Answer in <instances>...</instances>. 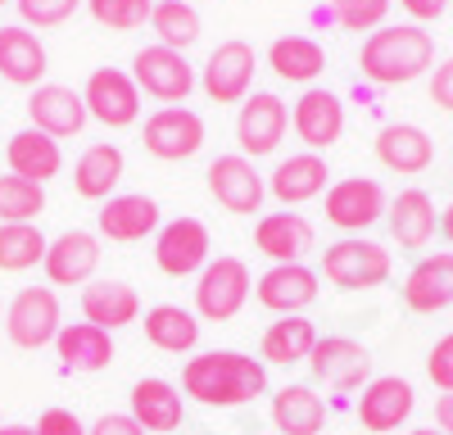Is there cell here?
Instances as JSON below:
<instances>
[{"instance_id":"6da1fadb","label":"cell","mask_w":453,"mask_h":435,"mask_svg":"<svg viewBox=\"0 0 453 435\" xmlns=\"http://www.w3.org/2000/svg\"><path fill=\"white\" fill-rule=\"evenodd\" d=\"M268 390V362L250 358L241 349H209L186 358L181 394H191L204 408H241Z\"/></svg>"},{"instance_id":"7a4b0ae2","label":"cell","mask_w":453,"mask_h":435,"mask_svg":"<svg viewBox=\"0 0 453 435\" xmlns=\"http://www.w3.org/2000/svg\"><path fill=\"white\" fill-rule=\"evenodd\" d=\"M435 64V36L418 23H399V27H376L363 50L358 68L363 78L376 87H408Z\"/></svg>"},{"instance_id":"3957f363","label":"cell","mask_w":453,"mask_h":435,"mask_svg":"<svg viewBox=\"0 0 453 435\" xmlns=\"http://www.w3.org/2000/svg\"><path fill=\"white\" fill-rule=\"evenodd\" d=\"M322 277L335 290H372L390 277V249L363 236H345L322 249Z\"/></svg>"},{"instance_id":"277c9868","label":"cell","mask_w":453,"mask_h":435,"mask_svg":"<svg viewBox=\"0 0 453 435\" xmlns=\"http://www.w3.org/2000/svg\"><path fill=\"white\" fill-rule=\"evenodd\" d=\"M250 268L236 254H218V259L204 263L200 281H196V313L209 322H232L245 300H250Z\"/></svg>"},{"instance_id":"5b68a950","label":"cell","mask_w":453,"mask_h":435,"mask_svg":"<svg viewBox=\"0 0 453 435\" xmlns=\"http://www.w3.org/2000/svg\"><path fill=\"white\" fill-rule=\"evenodd\" d=\"M59 295L50 286H23L5 304V336L19 349H46L59 336Z\"/></svg>"},{"instance_id":"8992f818","label":"cell","mask_w":453,"mask_h":435,"mask_svg":"<svg viewBox=\"0 0 453 435\" xmlns=\"http://www.w3.org/2000/svg\"><path fill=\"white\" fill-rule=\"evenodd\" d=\"M141 145L155 159H191L200 155V145H204V118L196 114V109H186V104H164L155 109V114L145 118V132H141Z\"/></svg>"},{"instance_id":"52a82bcc","label":"cell","mask_w":453,"mask_h":435,"mask_svg":"<svg viewBox=\"0 0 453 435\" xmlns=\"http://www.w3.org/2000/svg\"><path fill=\"white\" fill-rule=\"evenodd\" d=\"M132 82H136L145 95L164 100V104H181L186 95L196 91V68H191V59H186L181 50L145 46V50H136V59H132Z\"/></svg>"},{"instance_id":"ba28073f","label":"cell","mask_w":453,"mask_h":435,"mask_svg":"<svg viewBox=\"0 0 453 435\" xmlns=\"http://www.w3.org/2000/svg\"><path fill=\"white\" fill-rule=\"evenodd\" d=\"M286 127H290V109H286L281 95H273V91H254V95H245L241 114H236L241 155H245V159L273 155L277 145L286 141Z\"/></svg>"},{"instance_id":"9c48e42d","label":"cell","mask_w":453,"mask_h":435,"mask_svg":"<svg viewBox=\"0 0 453 435\" xmlns=\"http://www.w3.org/2000/svg\"><path fill=\"white\" fill-rule=\"evenodd\" d=\"M82 104H87V114L104 127H132L141 118V87L123 68H96L87 78Z\"/></svg>"},{"instance_id":"30bf717a","label":"cell","mask_w":453,"mask_h":435,"mask_svg":"<svg viewBox=\"0 0 453 435\" xmlns=\"http://www.w3.org/2000/svg\"><path fill=\"white\" fill-rule=\"evenodd\" d=\"M209 227L200 218H173V223L159 227L155 236V263L164 277H191V272H204L209 263Z\"/></svg>"},{"instance_id":"8fae6325","label":"cell","mask_w":453,"mask_h":435,"mask_svg":"<svg viewBox=\"0 0 453 435\" xmlns=\"http://www.w3.org/2000/svg\"><path fill=\"white\" fill-rule=\"evenodd\" d=\"M309 368L331 390L349 394V390H363L372 381V354L349 336H318V345L309 354Z\"/></svg>"},{"instance_id":"7c38bea8","label":"cell","mask_w":453,"mask_h":435,"mask_svg":"<svg viewBox=\"0 0 453 435\" xmlns=\"http://www.w3.org/2000/svg\"><path fill=\"white\" fill-rule=\"evenodd\" d=\"M254 82V46L250 42H222L213 46V55L204 59V95L213 104H245Z\"/></svg>"},{"instance_id":"4fadbf2b","label":"cell","mask_w":453,"mask_h":435,"mask_svg":"<svg viewBox=\"0 0 453 435\" xmlns=\"http://www.w3.org/2000/svg\"><path fill=\"white\" fill-rule=\"evenodd\" d=\"M209 195L226 209V213H258L263 195H268V181L258 177V168L245 155H218L209 164Z\"/></svg>"},{"instance_id":"5bb4252c","label":"cell","mask_w":453,"mask_h":435,"mask_svg":"<svg viewBox=\"0 0 453 435\" xmlns=\"http://www.w3.org/2000/svg\"><path fill=\"white\" fill-rule=\"evenodd\" d=\"M386 213V191L372 177H340L326 191V223L340 232H363Z\"/></svg>"},{"instance_id":"9a60e30c","label":"cell","mask_w":453,"mask_h":435,"mask_svg":"<svg viewBox=\"0 0 453 435\" xmlns=\"http://www.w3.org/2000/svg\"><path fill=\"white\" fill-rule=\"evenodd\" d=\"M254 300L263 309H273L281 317L290 313H304L313 300H318V272L304 268V263H273L254 281Z\"/></svg>"},{"instance_id":"2e32d148","label":"cell","mask_w":453,"mask_h":435,"mask_svg":"<svg viewBox=\"0 0 453 435\" xmlns=\"http://www.w3.org/2000/svg\"><path fill=\"white\" fill-rule=\"evenodd\" d=\"M412 404H418V394H412V385L403 377H376L358 394V422L372 435H386L412 417Z\"/></svg>"},{"instance_id":"e0dca14e","label":"cell","mask_w":453,"mask_h":435,"mask_svg":"<svg viewBox=\"0 0 453 435\" xmlns=\"http://www.w3.org/2000/svg\"><path fill=\"white\" fill-rule=\"evenodd\" d=\"M295 136L309 145V150H331V145L340 141V132H345V104H340L335 91L326 87H309L304 95L295 100Z\"/></svg>"},{"instance_id":"ac0fdd59","label":"cell","mask_w":453,"mask_h":435,"mask_svg":"<svg viewBox=\"0 0 453 435\" xmlns=\"http://www.w3.org/2000/svg\"><path fill=\"white\" fill-rule=\"evenodd\" d=\"M46 277L55 286H87L100 268V236L73 227V232H59L50 245H46V259H42Z\"/></svg>"},{"instance_id":"d6986e66","label":"cell","mask_w":453,"mask_h":435,"mask_svg":"<svg viewBox=\"0 0 453 435\" xmlns=\"http://www.w3.org/2000/svg\"><path fill=\"white\" fill-rule=\"evenodd\" d=\"M27 118H32V127L36 132H46V136H55V141H64V136H78L82 127H87V104H82V95L73 91V87H55V82H42L32 91V100H27Z\"/></svg>"},{"instance_id":"ffe728a7","label":"cell","mask_w":453,"mask_h":435,"mask_svg":"<svg viewBox=\"0 0 453 435\" xmlns=\"http://www.w3.org/2000/svg\"><path fill=\"white\" fill-rule=\"evenodd\" d=\"M46 46H42V36H36L32 27L14 23V27H0V78L14 82V87H42L46 78Z\"/></svg>"},{"instance_id":"44dd1931","label":"cell","mask_w":453,"mask_h":435,"mask_svg":"<svg viewBox=\"0 0 453 435\" xmlns=\"http://www.w3.org/2000/svg\"><path fill=\"white\" fill-rule=\"evenodd\" d=\"M258 254H268L273 263H299L313 249V223L304 213H263L254 227Z\"/></svg>"},{"instance_id":"7402d4cb","label":"cell","mask_w":453,"mask_h":435,"mask_svg":"<svg viewBox=\"0 0 453 435\" xmlns=\"http://www.w3.org/2000/svg\"><path fill=\"white\" fill-rule=\"evenodd\" d=\"M82 317L100 332H119V326H132L141 317V295L127 281H87L82 286Z\"/></svg>"},{"instance_id":"603a6c76","label":"cell","mask_w":453,"mask_h":435,"mask_svg":"<svg viewBox=\"0 0 453 435\" xmlns=\"http://www.w3.org/2000/svg\"><path fill=\"white\" fill-rule=\"evenodd\" d=\"M403 304L412 313H440L453 304V249L426 254L403 281Z\"/></svg>"},{"instance_id":"cb8c5ba5","label":"cell","mask_w":453,"mask_h":435,"mask_svg":"<svg viewBox=\"0 0 453 435\" xmlns=\"http://www.w3.org/2000/svg\"><path fill=\"white\" fill-rule=\"evenodd\" d=\"M96 223H100V236L132 245V240H145L150 232H159V204L150 195H109L96 213Z\"/></svg>"},{"instance_id":"d4e9b609","label":"cell","mask_w":453,"mask_h":435,"mask_svg":"<svg viewBox=\"0 0 453 435\" xmlns=\"http://www.w3.org/2000/svg\"><path fill=\"white\" fill-rule=\"evenodd\" d=\"M55 354L64 372H100L113 362V336L91 322H68L55 336Z\"/></svg>"},{"instance_id":"484cf974","label":"cell","mask_w":453,"mask_h":435,"mask_svg":"<svg viewBox=\"0 0 453 435\" xmlns=\"http://www.w3.org/2000/svg\"><path fill=\"white\" fill-rule=\"evenodd\" d=\"M376 159L390 172H426L435 159V141L418 127V123H390L376 132Z\"/></svg>"},{"instance_id":"4316f807","label":"cell","mask_w":453,"mask_h":435,"mask_svg":"<svg viewBox=\"0 0 453 435\" xmlns=\"http://www.w3.org/2000/svg\"><path fill=\"white\" fill-rule=\"evenodd\" d=\"M5 159H10V172L14 177H27V181H36V187H46V181L59 177V168H64L59 141L46 136V132H36V127H23V132L10 136Z\"/></svg>"},{"instance_id":"83f0119b","label":"cell","mask_w":453,"mask_h":435,"mask_svg":"<svg viewBox=\"0 0 453 435\" xmlns=\"http://www.w3.org/2000/svg\"><path fill=\"white\" fill-rule=\"evenodd\" d=\"M386 213H390V232H395V240L403 245V249H426L431 240H435V227H440V218H435V200L426 195V191H399L390 204H386Z\"/></svg>"},{"instance_id":"f1b7e54d","label":"cell","mask_w":453,"mask_h":435,"mask_svg":"<svg viewBox=\"0 0 453 435\" xmlns=\"http://www.w3.org/2000/svg\"><path fill=\"white\" fill-rule=\"evenodd\" d=\"M326 159L322 155H313V150H304V155H290V159H281L277 168H273V177H268V191L290 209V204H304V200H313V195H322L326 191Z\"/></svg>"},{"instance_id":"f546056e","label":"cell","mask_w":453,"mask_h":435,"mask_svg":"<svg viewBox=\"0 0 453 435\" xmlns=\"http://www.w3.org/2000/svg\"><path fill=\"white\" fill-rule=\"evenodd\" d=\"M132 417L141 422V431H177L181 426V390L164 377H141L132 385Z\"/></svg>"},{"instance_id":"4dcf8cb0","label":"cell","mask_w":453,"mask_h":435,"mask_svg":"<svg viewBox=\"0 0 453 435\" xmlns=\"http://www.w3.org/2000/svg\"><path fill=\"white\" fill-rule=\"evenodd\" d=\"M123 168H127V159H123L119 145H109V141L87 145L82 159L73 164V191L82 200H109L113 187L123 181Z\"/></svg>"},{"instance_id":"1f68e13d","label":"cell","mask_w":453,"mask_h":435,"mask_svg":"<svg viewBox=\"0 0 453 435\" xmlns=\"http://www.w3.org/2000/svg\"><path fill=\"white\" fill-rule=\"evenodd\" d=\"M268 68L277 72L281 82H299V87H309L318 82L322 72H326V50L313 42V36H277V42L268 46Z\"/></svg>"},{"instance_id":"d6a6232c","label":"cell","mask_w":453,"mask_h":435,"mask_svg":"<svg viewBox=\"0 0 453 435\" xmlns=\"http://www.w3.org/2000/svg\"><path fill=\"white\" fill-rule=\"evenodd\" d=\"M273 422L281 435H322L326 426V404L309 385H281L273 394Z\"/></svg>"},{"instance_id":"836d02e7","label":"cell","mask_w":453,"mask_h":435,"mask_svg":"<svg viewBox=\"0 0 453 435\" xmlns=\"http://www.w3.org/2000/svg\"><path fill=\"white\" fill-rule=\"evenodd\" d=\"M145 340L164 354H191L200 345V317L181 304H155L145 313Z\"/></svg>"},{"instance_id":"e575fe53","label":"cell","mask_w":453,"mask_h":435,"mask_svg":"<svg viewBox=\"0 0 453 435\" xmlns=\"http://www.w3.org/2000/svg\"><path fill=\"white\" fill-rule=\"evenodd\" d=\"M313 345H318L313 322H309V317H299V313H290V317L273 322L268 332H263V362H273V368H290V362H309Z\"/></svg>"},{"instance_id":"d590c367","label":"cell","mask_w":453,"mask_h":435,"mask_svg":"<svg viewBox=\"0 0 453 435\" xmlns=\"http://www.w3.org/2000/svg\"><path fill=\"white\" fill-rule=\"evenodd\" d=\"M150 27H155L159 46L181 50V55H186V46H196L200 32H204L200 10L191 5V0H159V5L150 10Z\"/></svg>"},{"instance_id":"8d00e7d4","label":"cell","mask_w":453,"mask_h":435,"mask_svg":"<svg viewBox=\"0 0 453 435\" xmlns=\"http://www.w3.org/2000/svg\"><path fill=\"white\" fill-rule=\"evenodd\" d=\"M46 236L32 223H0V272H23L46 259Z\"/></svg>"},{"instance_id":"74e56055","label":"cell","mask_w":453,"mask_h":435,"mask_svg":"<svg viewBox=\"0 0 453 435\" xmlns=\"http://www.w3.org/2000/svg\"><path fill=\"white\" fill-rule=\"evenodd\" d=\"M46 209V187L27 177H0V223H32Z\"/></svg>"},{"instance_id":"f35d334b","label":"cell","mask_w":453,"mask_h":435,"mask_svg":"<svg viewBox=\"0 0 453 435\" xmlns=\"http://www.w3.org/2000/svg\"><path fill=\"white\" fill-rule=\"evenodd\" d=\"M87 10L109 32H136V27H145L155 0H87Z\"/></svg>"},{"instance_id":"ab89813d","label":"cell","mask_w":453,"mask_h":435,"mask_svg":"<svg viewBox=\"0 0 453 435\" xmlns=\"http://www.w3.org/2000/svg\"><path fill=\"white\" fill-rule=\"evenodd\" d=\"M390 14V0H331V19L345 32H372Z\"/></svg>"},{"instance_id":"60d3db41","label":"cell","mask_w":453,"mask_h":435,"mask_svg":"<svg viewBox=\"0 0 453 435\" xmlns=\"http://www.w3.org/2000/svg\"><path fill=\"white\" fill-rule=\"evenodd\" d=\"M23 27H59L82 10V0H14Z\"/></svg>"},{"instance_id":"b9f144b4","label":"cell","mask_w":453,"mask_h":435,"mask_svg":"<svg viewBox=\"0 0 453 435\" xmlns=\"http://www.w3.org/2000/svg\"><path fill=\"white\" fill-rule=\"evenodd\" d=\"M426 377L435 381L440 394L453 390V332L435 340V349H431V358H426Z\"/></svg>"},{"instance_id":"7bdbcfd3","label":"cell","mask_w":453,"mask_h":435,"mask_svg":"<svg viewBox=\"0 0 453 435\" xmlns=\"http://www.w3.org/2000/svg\"><path fill=\"white\" fill-rule=\"evenodd\" d=\"M32 431L36 435H87V426L78 422V413H68V408H46L42 417H36Z\"/></svg>"},{"instance_id":"ee69618b","label":"cell","mask_w":453,"mask_h":435,"mask_svg":"<svg viewBox=\"0 0 453 435\" xmlns=\"http://www.w3.org/2000/svg\"><path fill=\"white\" fill-rule=\"evenodd\" d=\"M87 435H145V431H141V422L132 413H100Z\"/></svg>"},{"instance_id":"f6af8a7d","label":"cell","mask_w":453,"mask_h":435,"mask_svg":"<svg viewBox=\"0 0 453 435\" xmlns=\"http://www.w3.org/2000/svg\"><path fill=\"white\" fill-rule=\"evenodd\" d=\"M431 100L440 104V109H449L453 114V55L435 68V78H431Z\"/></svg>"},{"instance_id":"bcb514c9","label":"cell","mask_w":453,"mask_h":435,"mask_svg":"<svg viewBox=\"0 0 453 435\" xmlns=\"http://www.w3.org/2000/svg\"><path fill=\"white\" fill-rule=\"evenodd\" d=\"M399 5H403L412 19H418V23H431V19H440V14H444L449 0H399Z\"/></svg>"},{"instance_id":"7dc6e473","label":"cell","mask_w":453,"mask_h":435,"mask_svg":"<svg viewBox=\"0 0 453 435\" xmlns=\"http://www.w3.org/2000/svg\"><path fill=\"white\" fill-rule=\"evenodd\" d=\"M435 426H440L444 435H453V390L435 399Z\"/></svg>"},{"instance_id":"c3c4849f","label":"cell","mask_w":453,"mask_h":435,"mask_svg":"<svg viewBox=\"0 0 453 435\" xmlns=\"http://www.w3.org/2000/svg\"><path fill=\"white\" fill-rule=\"evenodd\" d=\"M440 232H444V240L453 245V204H449V209L440 213Z\"/></svg>"},{"instance_id":"681fc988","label":"cell","mask_w":453,"mask_h":435,"mask_svg":"<svg viewBox=\"0 0 453 435\" xmlns=\"http://www.w3.org/2000/svg\"><path fill=\"white\" fill-rule=\"evenodd\" d=\"M0 435H36V431H32V426H19V422H14V426H0Z\"/></svg>"},{"instance_id":"f907efd6","label":"cell","mask_w":453,"mask_h":435,"mask_svg":"<svg viewBox=\"0 0 453 435\" xmlns=\"http://www.w3.org/2000/svg\"><path fill=\"white\" fill-rule=\"evenodd\" d=\"M408 435H444V431H435V426H418V431H408Z\"/></svg>"},{"instance_id":"816d5d0a","label":"cell","mask_w":453,"mask_h":435,"mask_svg":"<svg viewBox=\"0 0 453 435\" xmlns=\"http://www.w3.org/2000/svg\"><path fill=\"white\" fill-rule=\"evenodd\" d=\"M0 317H5V304H0Z\"/></svg>"},{"instance_id":"f5cc1de1","label":"cell","mask_w":453,"mask_h":435,"mask_svg":"<svg viewBox=\"0 0 453 435\" xmlns=\"http://www.w3.org/2000/svg\"><path fill=\"white\" fill-rule=\"evenodd\" d=\"M0 5H10V0H0Z\"/></svg>"}]
</instances>
